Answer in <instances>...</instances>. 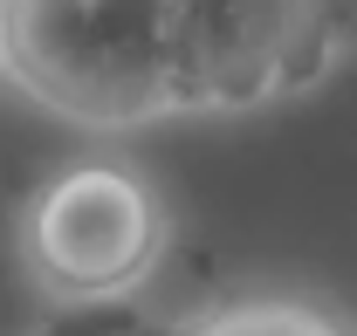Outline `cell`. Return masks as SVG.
Here are the masks:
<instances>
[{
    "label": "cell",
    "mask_w": 357,
    "mask_h": 336,
    "mask_svg": "<svg viewBox=\"0 0 357 336\" xmlns=\"http://www.w3.org/2000/svg\"><path fill=\"white\" fill-rule=\"evenodd\" d=\"M0 69L83 130L192 117L172 0H0Z\"/></svg>",
    "instance_id": "cell-1"
},
{
    "label": "cell",
    "mask_w": 357,
    "mask_h": 336,
    "mask_svg": "<svg viewBox=\"0 0 357 336\" xmlns=\"http://www.w3.org/2000/svg\"><path fill=\"white\" fill-rule=\"evenodd\" d=\"M172 247L158 185L124 158H76L21 206V275L48 309L144 295Z\"/></svg>",
    "instance_id": "cell-2"
},
{
    "label": "cell",
    "mask_w": 357,
    "mask_h": 336,
    "mask_svg": "<svg viewBox=\"0 0 357 336\" xmlns=\"http://www.w3.org/2000/svg\"><path fill=\"white\" fill-rule=\"evenodd\" d=\"M192 110H261L357 55V0H172Z\"/></svg>",
    "instance_id": "cell-3"
},
{
    "label": "cell",
    "mask_w": 357,
    "mask_h": 336,
    "mask_svg": "<svg viewBox=\"0 0 357 336\" xmlns=\"http://www.w3.org/2000/svg\"><path fill=\"white\" fill-rule=\"evenodd\" d=\"M178 336H357V323L337 316L330 302H316V295L261 289V295H234V302L185 316Z\"/></svg>",
    "instance_id": "cell-4"
},
{
    "label": "cell",
    "mask_w": 357,
    "mask_h": 336,
    "mask_svg": "<svg viewBox=\"0 0 357 336\" xmlns=\"http://www.w3.org/2000/svg\"><path fill=\"white\" fill-rule=\"evenodd\" d=\"M35 336H178V323L158 316L144 295H117V302H69V309H48V323Z\"/></svg>",
    "instance_id": "cell-5"
}]
</instances>
